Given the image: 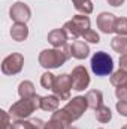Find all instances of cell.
Returning <instances> with one entry per match:
<instances>
[{"label": "cell", "instance_id": "1", "mask_svg": "<svg viewBox=\"0 0 127 129\" xmlns=\"http://www.w3.org/2000/svg\"><path fill=\"white\" fill-rule=\"evenodd\" d=\"M72 56L70 53V47L64 45V51L61 50H43L39 56V63L42 64L43 68H58Z\"/></svg>", "mask_w": 127, "mask_h": 129}, {"label": "cell", "instance_id": "2", "mask_svg": "<svg viewBox=\"0 0 127 129\" xmlns=\"http://www.w3.org/2000/svg\"><path fill=\"white\" fill-rule=\"evenodd\" d=\"M40 96H33L29 99H21L20 102L14 104L11 107V116L15 119H26L32 114L36 108H40Z\"/></svg>", "mask_w": 127, "mask_h": 129}, {"label": "cell", "instance_id": "3", "mask_svg": "<svg viewBox=\"0 0 127 129\" xmlns=\"http://www.w3.org/2000/svg\"><path fill=\"white\" fill-rule=\"evenodd\" d=\"M91 71L99 77H105V75L112 74V71H114L112 57L103 51H97L91 57Z\"/></svg>", "mask_w": 127, "mask_h": 129}, {"label": "cell", "instance_id": "4", "mask_svg": "<svg viewBox=\"0 0 127 129\" xmlns=\"http://www.w3.org/2000/svg\"><path fill=\"white\" fill-rule=\"evenodd\" d=\"M63 29H64V32L67 33V36L76 39V38L82 36L90 29V20L85 15H76V17H73L70 21H67L64 24Z\"/></svg>", "mask_w": 127, "mask_h": 129}, {"label": "cell", "instance_id": "5", "mask_svg": "<svg viewBox=\"0 0 127 129\" xmlns=\"http://www.w3.org/2000/svg\"><path fill=\"white\" fill-rule=\"evenodd\" d=\"M88 108V102H87V98L84 96H76L73 98L66 107H64L63 110L70 116V119L72 120H76V119H79L82 114H84V111Z\"/></svg>", "mask_w": 127, "mask_h": 129}, {"label": "cell", "instance_id": "6", "mask_svg": "<svg viewBox=\"0 0 127 129\" xmlns=\"http://www.w3.org/2000/svg\"><path fill=\"white\" fill-rule=\"evenodd\" d=\"M70 89H73V87H72V78H70L67 74H63V75L55 77L52 90H54V93L60 98V99H63V101L69 99V92H70Z\"/></svg>", "mask_w": 127, "mask_h": 129}, {"label": "cell", "instance_id": "7", "mask_svg": "<svg viewBox=\"0 0 127 129\" xmlns=\"http://www.w3.org/2000/svg\"><path fill=\"white\" fill-rule=\"evenodd\" d=\"M70 78H72V87H73V90H78V92L87 89L88 84H90V77H88V72H87V69L84 66H76L73 69Z\"/></svg>", "mask_w": 127, "mask_h": 129}, {"label": "cell", "instance_id": "8", "mask_svg": "<svg viewBox=\"0 0 127 129\" xmlns=\"http://www.w3.org/2000/svg\"><path fill=\"white\" fill-rule=\"evenodd\" d=\"M23 63H24V59L21 54L18 53H14L12 56L6 57L5 62L2 64V71L8 75H12V74H18L23 68Z\"/></svg>", "mask_w": 127, "mask_h": 129}, {"label": "cell", "instance_id": "9", "mask_svg": "<svg viewBox=\"0 0 127 129\" xmlns=\"http://www.w3.org/2000/svg\"><path fill=\"white\" fill-rule=\"evenodd\" d=\"M11 18L15 23H26L30 18V9L24 3H17L11 8Z\"/></svg>", "mask_w": 127, "mask_h": 129}, {"label": "cell", "instance_id": "10", "mask_svg": "<svg viewBox=\"0 0 127 129\" xmlns=\"http://www.w3.org/2000/svg\"><path fill=\"white\" fill-rule=\"evenodd\" d=\"M115 23H117V18L112 14H108V12H102L97 18V26L103 33L115 32Z\"/></svg>", "mask_w": 127, "mask_h": 129}, {"label": "cell", "instance_id": "11", "mask_svg": "<svg viewBox=\"0 0 127 129\" xmlns=\"http://www.w3.org/2000/svg\"><path fill=\"white\" fill-rule=\"evenodd\" d=\"M70 53H72V56H73L75 59L82 60V59L88 57L90 48H88V45H87L84 41H75V42L72 44V47H70Z\"/></svg>", "mask_w": 127, "mask_h": 129}, {"label": "cell", "instance_id": "12", "mask_svg": "<svg viewBox=\"0 0 127 129\" xmlns=\"http://www.w3.org/2000/svg\"><path fill=\"white\" fill-rule=\"evenodd\" d=\"M48 41L55 47V48H63L66 45V41H67V33L64 32V29H57V30H52V32L48 35Z\"/></svg>", "mask_w": 127, "mask_h": 129}, {"label": "cell", "instance_id": "13", "mask_svg": "<svg viewBox=\"0 0 127 129\" xmlns=\"http://www.w3.org/2000/svg\"><path fill=\"white\" fill-rule=\"evenodd\" d=\"M11 36H12L15 41L21 42V41H24V39L29 36V29L26 27L24 23H17V24L11 29Z\"/></svg>", "mask_w": 127, "mask_h": 129}, {"label": "cell", "instance_id": "14", "mask_svg": "<svg viewBox=\"0 0 127 129\" xmlns=\"http://www.w3.org/2000/svg\"><path fill=\"white\" fill-rule=\"evenodd\" d=\"M85 98H87V102H88V107L90 108L97 110L99 107H102V101H103L102 92H99V90H90Z\"/></svg>", "mask_w": 127, "mask_h": 129}, {"label": "cell", "instance_id": "15", "mask_svg": "<svg viewBox=\"0 0 127 129\" xmlns=\"http://www.w3.org/2000/svg\"><path fill=\"white\" fill-rule=\"evenodd\" d=\"M14 129H45V125L39 119H33L30 122H17Z\"/></svg>", "mask_w": 127, "mask_h": 129}, {"label": "cell", "instance_id": "16", "mask_svg": "<svg viewBox=\"0 0 127 129\" xmlns=\"http://www.w3.org/2000/svg\"><path fill=\"white\" fill-rule=\"evenodd\" d=\"M58 107V96H45L40 99V108L45 111H55Z\"/></svg>", "mask_w": 127, "mask_h": 129}, {"label": "cell", "instance_id": "17", "mask_svg": "<svg viewBox=\"0 0 127 129\" xmlns=\"http://www.w3.org/2000/svg\"><path fill=\"white\" fill-rule=\"evenodd\" d=\"M112 48L118 53V54H127V38L124 36H115L111 42Z\"/></svg>", "mask_w": 127, "mask_h": 129}, {"label": "cell", "instance_id": "18", "mask_svg": "<svg viewBox=\"0 0 127 129\" xmlns=\"http://www.w3.org/2000/svg\"><path fill=\"white\" fill-rule=\"evenodd\" d=\"M18 92H20V96L24 98V99H29V98L36 96V93H34V87H33V84L30 83V81H24V83H21Z\"/></svg>", "mask_w": 127, "mask_h": 129}, {"label": "cell", "instance_id": "19", "mask_svg": "<svg viewBox=\"0 0 127 129\" xmlns=\"http://www.w3.org/2000/svg\"><path fill=\"white\" fill-rule=\"evenodd\" d=\"M72 3L75 5L76 11H79L82 14H91L93 12V3L90 0H72Z\"/></svg>", "mask_w": 127, "mask_h": 129}, {"label": "cell", "instance_id": "20", "mask_svg": "<svg viewBox=\"0 0 127 129\" xmlns=\"http://www.w3.org/2000/svg\"><path fill=\"white\" fill-rule=\"evenodd\" d=\"M111 117H112V114H111V110L108 108V107H99L97 110H96V119L100 122V123H108L109 120H111Z\"/></svg>", "mask_w": 127, "mask_h": 129}, {"label": "cell", "instance_id": "21", "mask_svg": "<svg viewBox=\"0 0 127 129\" xmlns=\"http://www.w3.org/2000/svg\"><path fill=\"white\" fill-rule=\"evenodd\" d=\"M111 83H112L115 87L123 86L124 83H127V72H126V71H123V69L117 71V72L111 77Z\"/></svg>", "mask_w": 127, "mask_h": 129}, {"label": "cell", "instance_id": "22", "mask_svg": "<svg viewBox=\"0 0 127 129\" xmlns=\"http://www.w3.org/2000/svg\"><path fill=\"white\" fill-rule=\"evenodd\" d=\"M54 81H55V77H54L51 72H45V74L42 75V78H40V84H42L45 89H51V90H52V87H54Z\"/></svg>", "mask_w": 127, "mask_h": 129}, {"label": "cell", "instance_id": "23", "mask_svg": "<svg viewBox=\"0 0 127 129\" xmlns=\"http://www.w3.org/2000/svg\"><path fill=\"white\" fill-rule=\"evenodd\" d=\"M115 32L118 35H127V18H118L115 23Z\"/></svg>", "mask_w": 127, "mask_h": 129}, {"label": "cell", "instance_id": "24", "mask_svg": "<svg viewBox=\"0 0 127 129\" xmlns=\"http://www.w3.org/2000/svg\"><path fill=\"white\" fill-rule=\"evenodd\" d=\"M82 38H84V41H88V42H91V44H99V42H100L99 35H97L94 30H91V29H88L87 32L84 33Z\"/></svg>", "mask_w": 127, "mask_h": 129}, {"label": "cell", "instance_id": "25", "mask_svg": "<svg viewBox=\"0 0 127 129\" xmlns=\"http://www.w3.org/2000/svg\"><path fill=\"white\" fill-rule=\"evenodd\" d=\"M115 95H117V98H118L120 101H127V83H124V84L120 86V87H117Z\"/></svg>", "mask_w": 127, "mask_h": 129}, {"label": "cell", "instance_id": "26", "mask_svg": "<svg viewBox=\"0 0 127 129\" xmlns=\"http://www.w3.org/2000/svg\"><path fill=\"white\" fill-rule=\"evenodd\" d=\"M66 128V125H63L60 120H57V119H51V122L49 123H46L45 125V129H64Z\"/></svg>", "mask_w": 127, "mask_h": 129}, {"label": "cell", "instance_id": "27", "mask_svg": "<svg viewBox=\"0 0 127 129\" xmlns=\"http://www.w3.org/2000/svg\"><path fill=\"white\" fill-rule=\"evenodd\" d=\"M117 110L121 116H127V101H120L117 104Z\"/></svg>", "mask_w": 127, "mask_h": 129}, {"label": "cell", "instance_id": "28", "mask_svg": "<svg viewBox=\"0 0 127 129\" xmlns=\"http://www.w3.org/2000/svg\"><path fill=\"white\" fill-rule=\"evenodd\" d=\"M120 68L127 72V54H123V56L120 57Z\"/></svg>", "mask_w": 127, "mask_h": 129}, {"label": "cell", "instance_id": "29", "mask_svg": "<svg viewBox=\"0 0 127 129\" xmlns=\"http://www.w3.org/2000/svg\"><path fill=\"white\" fill-rule=\"evenodd\" d=\"M111 6H121L124 3V0H106Z\"/></svg>", "mask_w": 127, "mask_h": 129}, {"label": "cell", "instance_id": "30", "mask_svg": "<svg viewBox=\"0 0 127 129\" xmlns=\"http://www.w3.org/2000/svg\"><path fill=\"white\" fill-rule=\"evenodd\" d=\"M123 129H127V126H124V128H123Z\"/></svg>", "mask_w": 127, "mask_h": 129}, {"label": "cell", "instance_id": "31", "mask_svg": "<svg viewBox=\"0 0 127 129\" xmlns=\"http://www.w3.org/2000/svg\"><path fill=\"white\" fill-rule=\"evenodd\" d=\"M72 129H76V128H72Z\"/></svg>", "mask_w": 127, "mask_h": 129}]
</instances>
